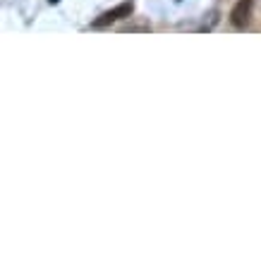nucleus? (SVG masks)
Segmentation results:
<instances>
[{"instance_id":"obj_1","label":"nucleus","mask_w":261,"mask_h":261,"mask_svg":"<svg viewBox=\"0 0 261 261\" xmlns=\"http://www.w3.org/2000/svg\"><path fill=\"white\" fill-rule=\"evenodd\" d=\"M132 12H135V3H132V0H127V3H120L118 8H113V10H108V12H103L98 19H94V22H91V27H94V29L111 27V24H115V22H120V19L129 17Z\"/></svg>"},{"instance_id":"obj_2","label":"nucleus","mask_w":261,"mask_h":261,"mask_svg":"<svg viewBox=\"0 0 261 261\" xmlns=\"http://www.w3.org/2000/svg\"><path fill=\"white\" fill-rule=\"evenodd\" d=\"M252 10H254V0H238L235 8H232V12H230L232 27L245 29L247 24H249V19H252Z\"/></svg>"},{"instance_id":"obj_3","label":"nucleus","mask_w":261,"mask_h":261,"mask_svg":"<svg viewBox=\"0 0 261 261\" xmlns=\"http://www.w3.org/2000/svg\"><path fill=\"white\" fill-rule=\"evenodd\" d=\"M48 3H50V5H56V3H58V0H48Z\"/></svg>"}]
</instances>
